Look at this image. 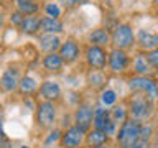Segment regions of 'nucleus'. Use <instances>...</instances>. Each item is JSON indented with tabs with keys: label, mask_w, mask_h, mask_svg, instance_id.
<instances>
[{
	"label": "nucleus",
	"mask_w": 158,
	"mask_h": 148,
	"mask_svg": "<svg viewBox=\"0 0 158 148\" xmlns=\"http://www.w3.org/2000/svg\"><path fill=\"white\" fill-rule=\"evenodd\" d=\"M112 48L115 49H130L133 44H137V35L133 33V28L128 23H118L112 30Z\"/></svg>",
	"instance_id": "3"
},
{
	"label": "nucleus",
	"mask_w": 158,
	"mask_h": 148,
	"mask_svg": "<svg viewBox=\"0 0 158 148\" xmlns=\"http://www.w3.org/2000/svg\"><path fill=\"white\" fill-rule=\"evenodd\" d=\"M56 140H61V133H59L58 130H54V132L51 133V137H49L48 140H46V145H49L51 142H56Z\"/></svg>",
	"instance_id": "32"
},
{
	"label": "nucleus",
	"mask_w": 158,
	"mask_h": 148,
	"mask_svg": "<svg viewBox=\"0 0 158 148\" xmlns=\"http://www.w3.org/2000/svg\"><path fill=\"white\" fill-rule=\"evenodd\" d=\"M115 101H117V96L114 91H104L102 92V102L106 104V105H112Z\"/></svg>",
	"instance_id": "28"
},
{
	"label": "nucleus",
	"mask_w": 158,
	"mask_h": 148,
	"mask_svg": "<svg viewBox=\"0 0 158 148\" xmlns=\"http://www.w3.org/2000/svg\"><path fill=\"white\" fill-rule=\"evenodd\" d=\"M94 148H109V145L106 143V145H99V146H94Z\"/></svg>",
	"instance_id": "35"
},
{
	"label": "nucleus",
	"mask_w": 158,
	"mask_h": 148,
	"mask_svg": "<svg viewBox=\"0 0 158 148\" xmlns=\"http://www.w3.org/2000/svg\"><path fill=\"white\" fill-rule=\"evenodd\" d=\"M17 3H22V2H33V0H15Z\"/></svg>",
	"instance_id": "34"
},
{
	"label": "nucleus",
	"mask_w": 158,
	"mask_h": 148,
	"mask_svg": "<svg viewBox=\"0 0 158 148\" xmlns=\"http://www.w3.org/2000/svg\"><path fill=\"white\" fill-rule=\"evenodd\" d=\"M156 138H158V125H156Z\"/></svg>",
	"instance_id": "36"
},
{
	"label": "nucleus",
	"mask_w": 158,
	"mask_h": 148,
	"mask_svg": "<svg viewBox=\"0 0 158 148\" xmlns=\"http://www.w3.org/2000/svg\"><path fill=\"white\" fill-rule=\"evenodd\" d=\"M22 148H28V146H22Z\"/></svg>",
	"instance_id": "37"
},
{
	"label": "nucleus",
	"mask_w": 158,
	"mask_h": 148,
	"mask_svg": "<svg viewBox=\"0 0 158 148\" xmlns=\"http://www.w3.org/2000/svg\"><path fill=\"white\" fill-rule=\"evenodd\" d=\"M22 77H20V69L17 66H10L2 72V79H0V86H2L3 92H12L18 89Z\"/></svg>",
	"instance_id": "11"
},
{
	"label": "nucleus",
	"mask_w": 158,
	"mask_h": 148,
	"mask_svg": "<svg viewBox=\"0 0 158 148\" xmlns=\"http://www.w3.org/2000/svg\"><path fill=\"white\" fill-rule=\"evenodd\" d=\"M86 133L82 128H79L77 125H71L66 128V132L61 133V143L63 148H81L82 145H86Z\"/></svg>",
	"instance_id": "6"
},
{
	"label": "nucleus",
	"mask_w": 158,
	"mask_h": 148,
	"mask_svg": "<svg viewBox=\"0 0 158 148\" xmlns=\"http://www.w3.org/2000/svg\"><path fill=\"white\" fill-rule=\"evenodd\" d=\"M40 96H41L43 101L48 102H56L61 97V87H59L58 82L54 81H44L41 86H40Z\"/></svg>",
	"instance_id": "14"
},
{
	"label": "nucleus",
	"mask_w": 158,
	"mask_h": 148,
	"mask_svg": "<svg viewBox=\"0 0 158 148\" xmlns=\"http://www.w3.org/2000/svg\"><path fill=\"white\" fill-rule=\"evenodd\" d=\"M41 33H61L63 31V23L59 22V18H51V17H43L41 18V27H40Z\"/></svg>",
	"instance_id": "20"
},
{
	"label": "nucleus",
	"mask_w": 158,
	"mask_h": 148,
	"mask_svg": "<svg viewBox=\"0 0 158 148\" xmlns=\"http://www.w3.org/2000/svg\"><path fill=\"white\" fill-rule=\"evenodd\" d=\"M36 91H40V87H38V82L35 81L33 77H30V76L22 77V82H20V86H18L20 94H27V96H30V94H35Z\"/></svg>",
	"instance_id": "23"
},
{
	"label": "nucleus",
	"mask_w": 158,
	"mask_h": 148,
	"mask_svg": "<svg viewBox=\"0 0 158 148\" xmlns=\"http://www.w3.org/2000/svg\"><path fill=\"white\" fill-rule=\"evenodd\" d=\"M61 39H59L56 35L51 33H43L40 35V48L43 49L44 53H58L59 48H61Z\"/></svg>",
	"instance_id": "16"
},
{
	"label": "nucleus",
	"mask_w": 158,
	"mask_h": 148,
	"mask_svg": "<svg viewBox=\"0 0 158 148\" xmlns=\"http://www.w3.org/2000/svg\"><path fill=\"white\" fill-rule=\"evenodd\" d=\"M152 135H153V128L148 125H145V123H143L142 125V132H140V138L142 140H147V142H150V138H152Z\"/></svg>",
	"instance_id": "29"
},
{
	"label": "nucleus",
	"mask_w": 158,
	"mask_h": 148,
	"mask_svg": "<svg viewBox=\"0 0 158 148\" xmlns=\"http://www.w3.org/2000/svg\"><path fill=\"white\" fill-rule=\"evenodd\" d=\"M87 39H89L91 44H94V46L106 48L112 41V33H109L106 28H96L87 35Z\"/></svg>",
	"instance_id": "15"
},
{
	"label": "nucleus",
	"mask_w": 158,
	"mask_h": 148,
	"mask_svg": "<svg viewBox=\"0 0 158 148\" xmlns=\"http://www.w3.org/2000/svg\"><path fill=\"white\" fill-rule=\"evenodd\" d=\"M145 56H147V59H148V63H150V66L158 71V48H156V49H152V51H148V53H145Z\"/></svg>",
	"instance_id": "27"
},
{
	"label": "nucleus",
	"mask_w": 158,
	"mask_h": 148,
	"mask_svg": "<svg viewBox=\"0 0 158 148\" xmlns=\"http://www.w3.org/2000/svg\"><path fill=\"white\" fill-rule=\"evenodd\" d=\"M110 113H112V118L115 123H123L128 118V107L125 104H118V105H115L110 110Z\"/></svg>",
	"instance_id": "25"
},
{
	"label": "nucleus",
	"mask_w": 158,
	"mask_h": 148,
	"mask_svg": "<svg viewBox=\"0 0 158 148\" xmlns=\"http://www.w3.org/2000/svg\"><path fill=\"white\" fill-rule=\"evenodd\" d=\"M17 10L20 13H23L25 17H31V15H36L40 12V3L36 0H33V2H22V3H17Z\"/></svg>",
	"instance_id": "24"
},
{
	"label": "nucleus",
	"mask_w": 158,
	"mask_h": 148,
	"mask_svg": "<svg viewBox=\"0 0 158 148\" xmlns=\"http://www.w3.org/2000/svg\"><path fill=\"white\" fill-rule=\"evenodd\" d=\"M153 102L142 92H133L128 101V117L138 122H145L152 117Z\"/></svg>",
	"instance_id": "1"
},
{
	"label": "nucleus",
	"mask_w": 158,
	"mask_h": 148,
	"mask_svg": "<svg viewBox=\"0 0 158 148\" xmlns=\"http://www.w3.org/2000/svg\"><path fill=\"white\" fill-rule=\"evenodd\" d=\"M155 2H158V0H155Z\"/></svg>",
	"instance_id": "38"
},
{
	"label": "nucleus",
	"mask_w": 158,
	"mask_h": 148,
	"mask_svg": "<svg viewBox=\"0 0 158 148\" xmlns=\"http://www.w3.org/2000/svg\"><path fill=\"white\" fill-rule=\"evenodd\" d=\"M128 63H130V59H128L127 51H123V49H115V48H112L110 51H109L107 66L112 72H123L128 68Z\"/></svg>",
	"instance_id": "10"
},
{
	"label": "nucleus",
	"mask_w": 158,
	"mask_h": 148,
	"mask_svg": "<svg viewBox=\"0 0 158 148\" xmlns=\"http://www.w3.org/2000/svg\"><path fill=\"white\" fill-rule=\"evenodd\" d=\"M106 82H107L106 74L102 71H99V69H91L87 72V84L92 89H96V91H101V89L106 87Z\"/></svg>",
	"instance_id": "21"
},
{
	"label": "nucleus",
	"mask_w": 158,
	"mask_h": 148,
	"mask_svg": "<svg viewBox=\"0 0 158 148\" xmlns=\"http://www.w3.org/2000/svg\"><path fill=\"white\" fill-rule=\"evenodd\" d=\"M86 61H87L91 69H99V71H102L109 63V53L106 51V48L89 44L86 48Z\"/></svg>",
	"instance_id": "7"
},
{
	"label": "nucleus",
	"mask_w": 158,
	"mask_h": 148,
	"mask_svg": "<svg viewBox=\"0 0 158 148\" xmlns=\"http://www.w3.org/2000/svg\"><path fill=\"white\" fill-rule=\"evenodd\" d=\"M64 66L63 58L59 56V53H48L43 58V68L48 72H59Z\"/></svg>",
	"instance_id": "17"
},
{
	"label": "nucleus",
	"mask_w": 158,
	"mask_h": 148,
	"mask_svg": "<svg viewBox=\"0 0 158 148\" xmlns=\"http://www.w3.org/2000/svg\"><path fill=\"white\" fill-rule=\"evenodd\" d=\"M94 112H96V109H92L89 102L79 104V107L76 109V113H74V122H76L74 125L82 128L84 132H89L91 127L94 125Z\"/></svg>",
	"instance_id": "8"
},
{
	"label": "nucleus",
	"mask_w": 158,
	"mask_h": 148,
	"mask_svg": "<svg viewBox=\"0 0 158 148\" xmlns=\"http://www.w3.org/2000/svg\"><path fill=\"white\" fill-rule=\"evenodd\" d=\"M23 18H25V15H23V13H20L18 10H15V12L12 13V18H10V22H12L13 25H17V27L20 28V25H22Z\"/></svg>",
	"instance_id": "30"
},
{
	"label": "nucleus",
	"mask_w": 158,
	"mask_h": 148,
	"mask_svg": "<svg viewBox=\"0 0 158 148\" xmlns=\"http://www.w3.org/2000/svg\"><path fill=\"white\" fill-rule=\"evenodd\" d=\"M40 27H41V18L36 17V15H31V17H25L22 25H20V30L25 35H36L40 31Z\"/></svg>",
	"instance_id": "19"
},
{
	"label": "nucleus",
	"mask_w": 158,
	"mask_h": 148,
	"mask_svg": "<svg viewBox=\"0 0 158 148\" xmlns=\"http://www.w3.org/2000/svg\"><path fill=\"white\" fill-rule=\"evenodd\" d=\"M59 56L63 58L64 64H73L74 61H77L79 58V53H81V48H79V44L76 39L73 38H68L66 41L61 44V48H59Z\"/></svg>",
	"instance_id": "12"
},
{
	"label": "nucleus",
	"mask_w": 158,
	"mask_h": 148,
	"mask_svg": "<svg viewBox=\"0 0 158 148\" xmlns=\"http://www.w3.org/2000/svg\"><path fill=\"white\" fill-rule=\"evenodd\" d=\"M94 128L106 132L107 135H112L114 133V130H115V122H114L112 113L109 109H104V107L96 109V112H94Z\"/></svg>",
	"instance_id": "9"
},
{
	"label": "nucleus",
	"mask_w": 158,
	"mask_h": 148,
	"mask_svg": "<svg viewBox=\"0 0 158 148\" xmlns=\"http://www.w3.org/2000/svg\"><path fill=\"white\" fill-rule=\"evenodd\" d=\"M133 69H135L137 76H148L153 68L150 66L145 54H137L135 59H133Z\"/></svg>",
	"instance_id": "22"
},
{
	"label": "nucleus",
	"mask_w": 158,
	"mask_h": 148,
	"mask_svg": "<svg viewBox=\"0 0 158 148\" xmlns=\"http://www.w3.org/2000/svg\"><path fill=\"white\" fill-rule=\"evenodd\" d=\"M133 148H152V143L150 142H147V140H138L135 145H133Z\"/></svg>",
	"instance_id": "31"
},
{
	"label": "nucleus",
	"mask_w": 158,
	"mask_h": 148,
	"mask_svg": "<svg viewBox=\"0 0 158 148\" xmlns=\"http://www.w3.org/2000/svg\"><path fill=\"white\" fill-rule=\"evenodd\" d=\"M44 12H46V17H51V18H58L61 15V10L56 3H48L44 7Z\"/></svg>",
	"instance_id": "26"
},
{
	"label": "nucleus",
	"mask_w": 158,
	"mask_h": 148,
	"mask_svg": "<svg viewBox=\"0 0 158 148\" xmlns=\"http://www.w3.org/2000/svg\"><path fill=\"white\" fill-rule=\"evenodd\" d=\"M61 2L66 5V7H76V5H79V3H82L84 0H61Z\"/></svg>",
	"instance_id": "33"
},
{
	"label": "nucleus",
	"mask_w": 158,
	"mask_h": 148,
	"mask_svg": "<svg viewBox=\"0 0 158 148\" xmlns=\"http://www.w3.org/2000/svg\"><path fill=\"white\" fill-rule=\"evenodd\" d=\"M142 122L133 120L128 117L123 123H120L117 133V143L120 148H133V145L140 140V132H142Z\"/></svg>",
	"instance_id": "2"
},
{
	"label": "nucleus",
	"mask_w": 158,
	"mask_h": 148,
	"mask_svg": "<svg viewBox=\"0 0 158 148\" xmlns=\"http://www.w3.org/2000/svg\"><path fill=\"white\" fill-rule=\"evenodd\" d=\"M107 142H109V135L102 130L94 128V130H89L86 133V145L91 146V148L99 146V145H106Z\"/></svg>",
	"instance_id": "18"
},
{
	"label": "nucleus",
	"mask_w": 158,
	"mask_h": 148,
	"mask_svg": "<svg viewBox=\"0 0 158 148\" xmlns=\"http://www.w3.org/2000/svg\"><path fill=\"white\" fill-rule=\"evenodd\" d=\"M54 120H56L54 102H48V101L40 102L36 107V123L44 130H48V128H53Z\"/></svg>",
	"instance_id": "5"
},
{
	"label": "nucleus",
	"mask_w": 158,
	"mask_h": 148,
	"mask_svg": "<svg viewBox=\"0 0 158 148\" xmlns=\"http://www.w3.org/2000/svg\"><path fill=\"white\" fill-rule=\"evenodd\" d=\"M137 46L142 51H152V49L158 48V35L147 31V30H138L137 33Z\"/></svg>",
	"instance_id": "13"
},
{
	"label": "nucleus",
	"mask_w": 158,
	"mask_h": 148,
	"mask_svg": "<svg viewBox=\"0 0 158 148\" xmlns=\"http://www.w3.org/2000/svg\"><path fill=\"white\" fill-rule=\"evenodd\" d=\"M128 89L132 92H142L155 104L158 101V82L148 76H135L128 81Z\"/></svg>",
	"instance_id": "4"
}]
</instances>
